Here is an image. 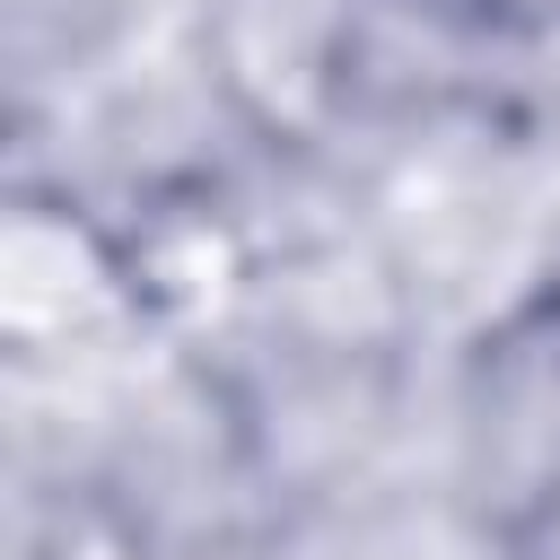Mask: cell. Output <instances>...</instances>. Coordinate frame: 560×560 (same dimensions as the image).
<instances>
[{
	"instance_id": "1",
	"label": "cell",
	"mask_w": 560,
	"mask_h": 560,
	"mask_svg": "<svg viewBox=\"0 0 560 560\" xmlns=\"http://www.w3.org/2000/svg\"><path fill=\"white\" fill-rule=\"evenodd\" d=\"M35 560H158V551H149V534H140L114 499L79 490V499H61V508L35 525Z\"/></svg>"
},
{
	"instance_id": "2",
	"label": "cell",
	"mask_w": 560,
	"mask_h": 560,
	"mask_svg": "<svg viewBox=\"0 0 560 560\" xmlns=\"http://www.w3.org/2000/svg\"><path fill=\"white\" fill-rule=\"evenodd\" d=\"M464 26H481V35H542V26H560V0H446Z\"/></svg>"
}]
</instances>
